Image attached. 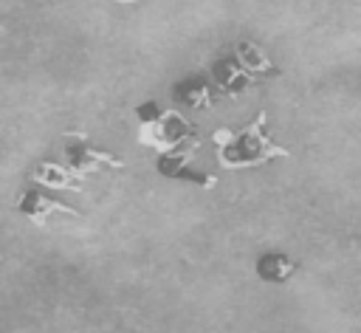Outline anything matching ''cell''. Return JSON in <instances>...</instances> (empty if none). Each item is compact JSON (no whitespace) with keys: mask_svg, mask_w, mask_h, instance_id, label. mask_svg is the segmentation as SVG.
Here are the masks:
<instances>
[{"mask_svg":"<svg viewBox=\"0 0 361 333\" xmlns=\"http://www.w3.org/2000/svg\"><path fill=\"white\" fill-rule=\"evenodd\" d=\"M268 113L259 110L257 119L240 130H231V127H220L214 130L212 141H214V150H217V158L223 166L228 169H243V166H257V164H265L268 158H285L290 155L288 147H279L271 141L268 130Z\"/></svg>","mask_w":361,"mask_h":333,"instance_id":"cell-1","label":"cell"},{"mask_svg":"<svg viewBox=\"0 0 361 333\" xmlns=\"http://www.w3.org/2000/svg\"><path fill=\"white\" fill-rule=\"evenodd\" d=\"M212 82L217 85L220 93H228V96H240L259 85V79L234 56L231 48H228V54H223L220 59L212 62Z\"/></svg>","mask_w":361,"mask_h":333,"instance_id":"cell-2","label":"cell"},{"mask_svg":"<svg viewBox=\"0 0 361 333\" xmlns=\"http://www.w3.org/2000/svg\"><path fill=\"white\" fill-rule=\"evenodd\" d=\"M217 85L203 79V76H186L180 82H175L172 87V99L189 110H212L217 104Z\"/></svg>","mask_w":361,"mask_h":333,"instance_id":"cell-3","label":"cell"},{"mask_svg":"<svg viewBox=\"0 0 361 333\" xmlns=\"http://www.w3.org/2000/svg\"><path fill=\"white\" fill-rule=\"evenodd\" d=\"M68 135H71V141H73V144H68V150H65L68 158H71V161H68V169H73L79 178H82L87 169H93L96 164H104V166H124L121 158L90 147V144L82 138V133H68Z\"/></svg>","mask_w":361,"mask_h":333,"instance_id":"cell-4","label":"cell"},{"mask_svg":"<svg viewBox=\"0 0 361 333\" xmlns=\"http://www.w3.org/2000/svg\"><path fill=\"white\" fill-rule=\"evenodd\" d=\"M254 271H257V277H259L262 282H268V285H282V282H288V279L296 277L299 265H296V260H290L285 251H265V254L257 257Z\"/></svg>","mask_w":361,"mask_h":333,"instance_id":"cell-5","label":"cell"},{"mask_svg":"<svg viewBox=\"0 0 361 333\" xmlns=\"http://www.w3.org/2000/svg\"><path fill=\"white\" fill-rule=\"evenodd\" d=\"M20 212H23V214H28L31 220H42V214H48V212H62V214L79 217V212H76V209H71V206H68V203H62V200L45 198L42 192H25V195L20 198Z\"/></svg>","mask_w":361,"mask_h":333,"instance_id":"cell-6","label":"cell"},{"mask_svg":"<svg viewBox=\"0 0 361 333\" xmlns=\"http://www.w3.org/2000/svg\"><path fill=\"white\" fill-rule=\"evenodd\" d=\"M34 181H39L45 186H73V189H82V183H76L79 175L65 169V166H59V164H54V161H42L39 169L34 172Z\"/></svg>","mask_w":361,"mask_h":333,"instance_id":"cell-7","label":"cell"},{"mask_svg":"<svg viewBox=\"0 0 361 333\" xmlns=\"http://www.w3.org/2000/svg\"><path fill=\"white\" fill-rule=\"evenodd\" d=\"M116 3H121V6H130V3H144V0H116Z\"/></svg>","mask_w":361,"mask_h":333,"instance_id":"cell-8","label":"cell"}]
</instances>
